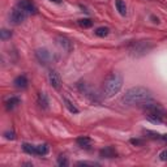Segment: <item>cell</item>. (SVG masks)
<instances>
[{"instance_id": "6da1fadb", "label": "cell", "mask_w": 167, "mask_h": 167, "mask_svg": "<svg viewBox=\"0 0 167 167\" xmlns=\"http://www.w3.org/2000/svg\"><path fill=\"white\" fill-rule=\"evenodd\" d=\"M147 101H152V91L144 86H134L125 91L123 97V102L129 106L133 104H142Z\"/></svg>"}, {"instance_id": "7a4b0ae2", "label": "cell", "mask_w": 167, "mask_h": 167, "mask_svg": "<svg viewBox=\"0 0 167 167\" xmlns=\"http://www.w3.org/2000/svg\"><path fill=\"white\" fill-rule=\"evenodd\" d=\"M123 86V77L119 73H111L110 76H107V78L104 80L103 84V94L104 97L111 98L115 94L120 91Z\"/></svg>"}, {"instance_id": "3957f363", "label": "cell", "mask_w": 167, "mask_h": 167, "mask_svg": "<svg viewBox=\"0 0 167 167\" xmlns=\"http://www.w3.org/2000/svg\"><path fill=\"white\" fill-rule=\"evenodd\" d=\"M154 47V45L149 41H140V42H133L132 45H129L128 51L132 56H142L149 52L152 48Z\"/></svg>"}, {"instance_id": "277c9868", "label": "cell", "mask_w": 167, "mask_h": 167, "mask_svg": "<svg viewBox=\"0 0 167 167\" xmlns=\"http://www.w3.org/2000/svg\"><path fill=\"white\" fill-rule=\"evenodd\" d=\"M142 108H144L145 112H152V114H156V115H159V116H167V111L165 110V107L162 104L159 103H153L150 101H147L145 103H142Z\"/></svg>"}, {"instance_id": "5b68a950", "label": "cell", "mask_w": 167, "mask_h": 167, "mask_svg": "<svg viewBox=\"0 0 167 167\" xmlns=\"http://www.w3.org/2000/svg\"><path fill=\"white\" fill-rule=\"evenodd\" d=\"M26 17H28V13L24 9H21L20 7L15 8L11 12V21H12V24H15V25H20V24H22L26 20Z\"/></svg>"}, {"instance_id": "8992f818", "label": "cell", "mask_w": 167, "mask_h": 167, "mask_svg": "<svg viewBox=\"0 0 167 167\" xmlns=\"http://www.w3.org/2000/svg\"><path fill=\"white\" fill-rule=\"evenodd\" d=\"M17 7L24 9L26 13H37V7L30 0H17Z\"/></svg>"}, {"instance_id": "52a82bcc", "label": "cell", "mask_w": 167, "mask_h": 167, "mask_svg": "<svg viewBox=\"0 0 167 167\" xmlns=\"http://www.w3.org/2000/svg\"><path fill=\"white\" fill-rule=\"evenodd\" d=\"M35 56L42 64H48V61L51 60V54L48 52L46 48H39V50H37Z\"/></svg>"}, {"instance_id": "ba28073f", "label": "cell", "mask_w": 167, "mask_h": 167, "mask_svg": "<svg viewBox=\"0 0 167 167\" xmlns=\"http://www.w3.org/2000/svg\"><path fill=\"white\" fill-rule=\"evenodd\" d=\"M48 80H50V84L54 86L55 89H59L60 88L61 78H60L59 73L56 71H50V73H48Z\"/></svg>"}, {"instance_id": "9c48e42d", "label": "cell", "mask_w": 167, "mask_h": 167, "mask_svg": "<svg viewBox=\"0 0 167 167\" xmlns=\"http://www.w3.org/2000/svg\"><path fill=\"white\" fill-rule=\"evenodd\" d=\"M99 156H101L102 158H108V159H111V158L117 157V152L115 150V147H112V146H106L104 149H102V150L99 152Z\"/></svg>"}, {"instance_id": "30bf717a", "label": "cell", "mask_w": 167, "mask_h": 167, "mask_svg": "<svg viewBox=\"0 0 167 167\" xmlns=\"http://www.w3.org/2000/svg\"><path fill=\"white\" fill-rule=\"evenodd\" d=\"M58 43H59V46L63 48V50H65L67 52L72 51L73 43H72L69 39H68V38H65V37H59V38H58Z\"/></svg>"}, {"instance_id": "8fae6325", "label": "cell", "mask_w": 167, "mask_h": 167, "mask_svg": "<svg viewBox=\"0 0 167 167\" xmlns=\"http://www.w3.org/2000/svg\"><path fill=\"white\" fill-rule=\"evenodd\" d=\"M13 84H15L16 88H18V89H25L26 86H28V84H29V82H28V78H26V76L21 75V76H18V77H16V78H15Z\"/></svg>"}, {"instance_id": "7c38bea8", "label": "cell", "mask_w": 167, "mask_h": 167, "mask_svg": "<svg viewBox=\"0 0 167 167\" xmlns=\"http://www.w3.org/2000/svg\"><path fill=\"white\" fill-rule=\"evenodd\" d=\"M20 102H21V99L18 97H11L5 101V107H7V110H12V108H15L17 104H20Z\"/></svg>"}, {"instance_id": "4fadbf2b", "label": "cell", "mask_w": 167, "mask_h": 167, "mask_svg": "<svg viewBox=\"0 0 167 167\" xmlns=\"http://www.w3.org/2000/svg\"><path fill=\"white\" fill-rule=\"evenodd\" d=\"M145 116H146L147 120L154 123V124H160V123L163 121V117L162 116L156 115V114H152V112H145Z\"/></svg>"}, {"instance_id": "5bb4252c", "label": "cell", "mask_w": 167, "mask_h": 167, "mask_svg": "<svg viewBox=\"0 0 167 167\" xmlns=\"http://www.w3.org/2000/svg\"><path fill=\"white\" fill-rule=\"evenodd\" d=\"M76 141H77V145L81 147H89L91 145V140L88 136H81V137H78Z\"/></svg>"}, {"instance_id": "9a60e30c", "label": "cell", "mask_w": 167, "mask_h": 167, "mask_svg": "<svg viewBox=\"0 0 167 167\" xmlns=\"http://www.w3.org/2000/svg\"><path fill=\"white\" fill-rule=\"evenodd\" d=\"M38 103L42 108H47L48 107V98L46 95V93H39L38 94Z\"/></svg>"}, {"instance_id": "2e32d148", "label": "cell", "mask_w": 167, "mask_h": 167, "mask_svg": "<svg viewBox=\"0 0 167 167\" xmlns=\"http://www.w3.org/2000/svg\"><path fill=\"white\" fill-rule=\"evenodd\" d=\"M116 9L119 11V13L121 16H125L127 15V5L123 0H116Z\"/></svg>"}, {"instance_id": "e0dca14e", "label": "cell", "mask_w": 167, "mask_h": 167, "mask_svg": "<svg viewBox=\"0 0 167 167\" xmlns=\"http://www.w3.org/2000/svg\"><path fill=\"white\" fill-rule=\"evenodd\" d=\"M35 147H37V156H46L48 153V146L46 144L35 145Z\"/></svg>"}, {"instance_id": "ac0fdd59", "label": "cell", "mask_w": 167, "mask_h": 167, "mask_svg": "<svg viewBox=\"0 0 167 167\" xmlns=\"http://www.w3.org/2000/svg\"><path fill=\"white\" fill-rule=\"evenodd\" d=\"M22 149L25 150L28 154H32V156H37V147H35V145H32V144H24V145H22Z\"/></svg>"}, {"instance_id": "d6986e66", "label": "cell", "mask_w": 167, "mask_h": 167, "mask_svg": "<svg viewBox=\"0 0 167 167\" xmlns=\"http://www.w3.org/2000/svg\"><path fill=\"white\" fill-rule=\"evenodd\" d=\"M108 33H110V30H108V28H106V26H101V28L95 29V34H97L98 37H101V38H104V37H107Z\"/></svg>"}, {"instance_id": "ffe728a7", "label": "cell", "mask_w": 167, "mask_h": 167, "mask_svg": "<svg viewBox=\"0 0 167 167\" xmlns=\"http://www.w3.org/2000/svg\"><path fill=\"white\" fill-rule=\"evenodd\" d=\"M78 25L84 29H88V28L93 26V21L90 18H81V20H78Z\"/></svg>"}, {"instance_id": "44dd1931", "label": "cell", "mask_w": 167, "mask_h": 167, "mask_svg": "<svg viewBox=\"0 0 167 167\" xmlns=\"http://www.w3.org/2000/svg\"><path fill=\"white\" fill-rule=\"evenodd\" d=\"M64 103H65V106H67V108L69 110V112H72V114H77L78 112V108L73 104L71 101H68L67 98H64Z\"/></svg>"}, {"instance_id": "7402d4cb", "label": "cell", "mask_w": 167, "mask_h": 167, "mask_svg": "<svg viewBox=\"0 0 167 167\" xmlns=\"http://www.w3.org/2000/svg\"><path fill=\"white\" fill-rule=\"evenodd\" d=\"M12 37V33L9 32V30H7V29H3L2 32H0V38H2L3 41H7V39H9Z\"/></svg>"}, {"instance_id": "603a6c76", "label": "cell", "mask_w": 167, "mask_h": 167, "mask_svg": "<svg viewBox=\"0 0 167 167\" xmlns=\"http://www.w3.org/2000/svg\"><path fill=\"white\" fill-rule=\"evenodd\" d=\"M144 133L147 136V137H150V138H160V136H162V134H159V133H157V132L149 131V129H145Z\"/></svg>"}, {"instance_id": "cb8c5ba5", "label": "cell", "mask_w": 167, "mask_h": 167, "mask_svg": "<svg viewBox=\"0 0 167 167\" xmlns=\"http://www.w3.org/2000/svg\"><path fill=\"white\" fill-rule=\"evenodd\" d=\"M58 165L59 166H68V160H67V158L65 157H63V156H60L59 157V159H58Z\"/></svg>"}, {"instance_id": "d4e9b609", "label": "cell", "mask_w": 167, "mask_h": 167, "mask_svg": "<svg viewBox=\"0 0 167 167\" xmlns=\"http://www.w3.org/2000/svg\"><path fill=\"white\" fill-rule=\"evenodd\" d=\"M159 159L163 160V162H167V149H165L159 153Z\"/></svg>"}, {"instance_id": "484cf974", "label": "cell", "mask_w": 167, "mask_h": 167, "mask_svg": "<svg viewBox=\"0 0 167 167\" xmlns=\"http://www.w3.org/2000/svg\"><path fill=\"white\" fill-rule=\"evenodd\" d=\"M77 165L78 166H99V165L95 163V162H88V160H82V162H78Z\"/></svg>"}, {"instance_id": "4316f807", "label": "cell", "mask_w": 167, "mask_h": 167, "mask_svg": "<svg viewBox=\"0 0 167 167\" xmlns=\"http://www.w3.org/2000/svg\"><path fill=\"white\" fill-rule=\"evenodd\" d=\"M4 136H5V138H8V140H13V138H15V133L12 132V131H11V132H9V131L5 132Z\"/></svg>"}, {"instance_id": "83f0119b", "label": "cell", "mask_w": 167, "mask_h": 167, "mask_svg": "<svg viewBox=\"0 0 167 167\" xmlns=\"http://www.w3.org/2000/svg\"><path fill=\"white\" fill-rule=\"evenodd\" d=\"M131 144H133V145H142V141L141 140H137V138H132L131 140Z\"/></svg>"}, {"instance_id": "f1b7e54d", "label": "cell", "mask_w": 167, "mask_h": 167, "mask_svg": "<svg viewBox=\"0 0 167 167\" xmlns=\"http://www.w3.org/2000/svg\"><path fill=\"white\" fill-rule=\"evenodd\" d=\"M160 138H162L163 141H167V134H162L160 136Z\"/></svg>"}, {"instance_id": "f546056e", "label": "cell", "mask_w": 167, "mask_h": 167, "mask_svg": "<svg viewBox=\"0 0 167 167\" xmlns=\"http://www.w3.org/2000/svg\"><path fill=\"white\" fill-rule=\"evenodd\" d=\"M51 2H54V3H60L61 0H51Z\"/></svg>"}]
</instances>
